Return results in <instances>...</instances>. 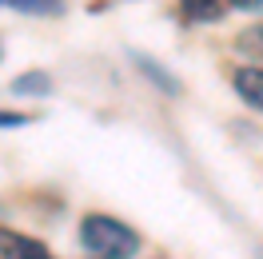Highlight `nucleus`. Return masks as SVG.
Returning <instances> with one entry per match:
<instances>
[{"mask_svg":"<svg viewBox=\"0 0 263 259\" xmlns=\"http://www.w3.org/2000/svg\"><path fill=\"white\" fill-rule=\"evenodd\" d=\"M80 243L100 259H132L140 251V235L128 224H120L112 215H84L80 224Z\"/></svg>","mask_w":263,"mask_h":259,"instance_id":"1","label":"nucleus"},{"mask_svg":"<svg viewBox=\"0 0 263 259\" xmlns=\"http://www.w3.org/2000/svg\"><path fill=\"white\" fill-rule=\"evenodd\" d=\"M231 88H235V96L243 100L247 108H259L263 112V68L259 64H243L231 72Z\"/></svg>","mask_w":263,"mask_h":259,"instance_id":"2","label":"nucleus"},{"mask_svg":"<svg viewBox=\"0 0 263 259\" xmlns=\"http://www.w3.org/2000/svg\"><path fill=\"white\" fill-rule=\"evenodd\" d=\"M132 60H136V68H140V72H144V76H148V80L156 84L160 92H167V96H180V92H183V84L176 80L172 72L156 68V60H152V56H144V52H132Z\"/></svg>","mask_w":263,"mask_h":259,"instance_id":"3","label":"nucleus"},{"mask_svg":"<svg viewBox=\"0 0 263 259\" xmlns=\"http://www.w3.org/2000/svg\"><path fill=\"white\" fill-rule=\"evenodd\" d=\"M180 8H183V20H192V24L223 20V0H180Z\"/></svg>","mask_w":263,"mask_h":259,"instance_id":"4","label":"nucleus"},{"mask_svg":"<svg viewBox=\"0 0 263 259\" xmlns=\"http://www.w3.org/2000/svg\"><path fill=\"white\" fill-rule=\"evenodd\" d=\"M12 92L16 96H48L52 92V76L48 72H24L12 80Z\"/></svg>","mask_w":263,"mask_h":259,"instance_id":"5","label":"nucleus"},{"mask_svg":"<svg viewBox=\"0 0 263 259\" xmlns=\"http://www.w3.org/2000/svg\"><path fill=\"white\" fill-rule=\"evenodd\" d=\"M235 48L243 52V56H251V60H259V64H263V24L243 28V32H239V40H235Z\"/></svg>","mask_w":263,"mask_h":259,"instance_id":"6","label":"nucleus"},{"mask_svg":"<svg viewBox=\"0 0 263 259\" xmlns=\"http://www.w3.org/2000/svg\"><path fill=\"white\" fill-rule=\"evenodd\" d=\"M32 247V239H24L20 231H8V227H0V259H20L24 251Z\"/></svg>","mask_w":263,"mask_h":259,"instance_id":"7","label":"nucleus"},{"mask_svg":"<svg viewBox=\"0 0 263 259\" xmlns=\"http://www.w3.org/2000/svg\"><path fill=\"white\" fill-rule=\"evenodd\" d=\"M24 124H32L28 112H0V128H24Z\"/></svg>","mask_w":263,"mask_h":259,"instance_id":"8","label":"nucleus"},{"mask_svg":"<svg viewBox=\"0 0 263 259\" xmlns=\"http://www.w3.org/2000/svg\"><path fill=\"white\" fill-rule=\"evenodd\" d=\"M4 4L24 8V12H52V4H44V0H4Z\"/></svg>","mask_w":263,"mask_h":259,"instance_id":"9","label":"nucleus"},{"mask_svg":"<svg viewBox=\"0 0 263 259\" xmlns=\"http://www.w3.org/2000/svg\"><path fill=\"white\" fill-rule=\"evenodd\" d=\"M20 259H56V255H48V247H40V243H32V247H28V251H24Z\"/></svg>","mask_w":263,"mask_h":259,"instance_id":"10","label":"nucleus"},{"mask_svg":"<svg viewBox=\"0 0 263 259\" xmlns=\"http://www.w3.org/2000/svg\"><path fill=\"white\" fill-rule=\"evenodd\" d=\"M235 8H243V12H263V0H231Z\"/></svg>","mask_w":263,"mask_h":259,"instance_id":"11","label":"nucleus"},{"mask_svg":"<svg viewBox=\"0 0 263 259\" xmlns=\"http://www.w3.org/2000/svg\"><path fill=\"white\" fill-rule=\"evenodd\" d=\"M255 259H263V247H259V251H255Z\"/></svg>","mask_w":263,"mask_h":259,"instance_id":"12","label":"nucleus"},{"mask_svg":"<svg viewBox=\"0 0 263 259\" xmlns=\"http://www.w3.org/2000/svg\"><path fill=\"white\" fill-rule=\"evenodd\" d=\"M0 4H4V0H0Z\"/></svg>","mask_w":263,"mask_h":259,"instance_id":"13","label":"nucleus"}]
</instances>
